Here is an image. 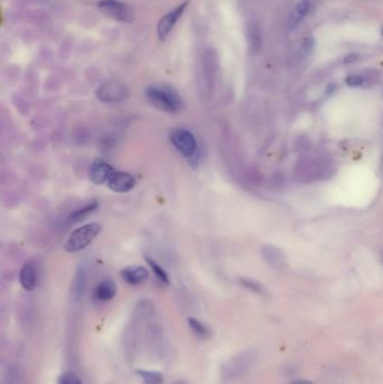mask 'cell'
<instances>
[{"mask_svg": "<svg viewBox=\"0 0 383 384\" xmlns=\"http://www.w3.org/2000/svg\"><path fill=\"white\" fill-rule=\"evenodd\" d=\"M98 206H99L98 205V202L96 200H93L90 202V204L83 206L82 208H79L75 211H73V213L69 216L68 219H66V224H68L69 226H71V225L80 223L84 218H87L89 215L92 214L93 211H96L98 209Z\"/></svg>", "mask_w": 383, "mask_h": 384, "instance_id": "e0dca14e", "label": "cell"}, {"mask_svg": "<svg viewBox=\"0 0 383 384\" xmlns=\"http://www.w3.org/2000/svg\"><path fill=\"white\" fill-rule=\"evenodd\" d=\"M313 48H314V39L310 38V37L305 38L301 43L300 53L302 55H308V54H310L311 52H313Z\"/></svg>", "mask_w": 383, "mask_h": 384, "instance_id": "d4e9b609", "label": "cell"}, {"mask_svg": "<svg viewBox=\"0 0 383 384\" xmlns=\"http://www.w3.org/2000/svg\"><path fill=\"white\" fill-rule=\"evenodd\" d=\"M107 184H108V188L111 191L117 193H125L135 188L136 180L134 176L131 173H128V172L115 171L114 173L111 174Z\"/></svg>", "mask_w": 383, "mask_h": 384, "instance_id": "52a82bcc", "label": "cell"}, {"mask_svg": "<svg viewBox=\"0 0 383 384\" xmlns=\"http://www.w3.org/2000/svg\"><path fill=\"white\" fill-rule=\"evenodd\" d=\"M187 6H188V1L181 3V5L175 8L172 11L168 12L166 16L162 17L158 25V34L160 38L164 39L169 34H170L173 27H175V25L177 24V21L181 18V16L186 10Z\"/></svg>", "mask_w": 383, "mask_h": 384, "instance_id": "ba28073f", "label": "cell"}, {"mask_svg": "<svg viewBox=\"0 0 383 384\" xmlns=\"http://www.w3.org/2000/svg\"><path fill=\"white\" fill-rule=\"evenodd\" d=\"M292 384H313V383L309 382V381H306V380H300V381H296V382H293Z\"/></svg>", "mask_w": 383, "mask_h": 384, "instance_id": "4316f807", "label": "cell"}, {"mask_svg": "<svg viewBox=\"0 0 383 384\" xmlns=\"http://www.w3.org/2000/svg\"><path fill=\"white\" fill-rule=\"evenodd\" d=\"M136 373L139 374L144 384H162L164 381L163 375L157 371L139 370L136 371Z\"/></svg>", "mask_w": 383, "mask_h": 384, "instance_id": "d6986e66", "label": "cell"}, {"mask_svg": "<svg viewBox=\"0 0 383 384\" xmlns=\"http://www.w3.org/2000/svg\"><path fill=\"white\" fill-rule=\"evenodd\" d=\"M146 262H148V264L150 265V267L152 268L153 273L155 274V276L158 277V279L162 282V283H166V284H169V282H170V280H169V276H168V273L163 270V268L159 265V264L154 261V259L150 258L146 256L145 257Z\"/></svg>", "mask_w": 383, "mask_h": 384, "instance_id": "ffe728a7", "label": "cell"}, {"mask_svg": "<svg viewBox=\"0 0 383 384\" xmlns=\"http://www.w3.org/2000/svg\"><path fill=\"white\" fill-rule=\"evenodd\" d=\"M317 0H302L295 7V9L291 11L288 19L289 28L295 29L300 25L302 20L308 16L311 11L315 9Z\"/></svg>", "mask_w": 383, "mask_h": 384, "instance_id": "30bf717a", "label": "cell"}, {"mask_svg": "<svg viewBox=\"0 0 383 384\" xmlns=\"http://www.w3.org/2000/svg\"><path fill=\"white\" fill-rule=\"evenodd\" d=\"M59 384H81V381L73 372H66L63 375H61Z\"/></svg>", "mask_w": 383, "mask_h": 384, "instance_id": "603a6c76", "label": "cell"}, {"mask_svg": "<svg viewBox=\"0 0 383 384\" xmlns=\"http://www.w3.org/2000/svg\"><path fill=\"white\" fill-rule=\"evenodd\" d=\"M188 323L191 330H192L198 337L207 338L209 336V334H210V332H209V329L206 327V326H204L201 321L194 319V318H189Z\"/></svg>", "mask_w": 383, "mask_h": 384, "instance_id": "44dd1931", "label": "cell"}, {"mask_svg": "<svg viewBox=\"0 0 383 384\" xmlns=\"http://www.w3.org/2000/svg\"><path fill=\"white\" fill-rule=\"evenodd\" d=\"M380 259H381V263L383 265V249L380 251Z\"/></svg>", "mask_w": 383, "mask_h": 384, "instance_id": "83f0119b", "label": "cell"}, {"mask_svg": "<svg viewBox=\"0 0 383 384\" xmlns=\"http://www.w3.org/2000/svg\"><path fill=\"white\" fill-rule=\"evenodd\" d=\"M239 282H240V284L244 286V288L248 289L249 291H252V292H254V293L263 294L265 292L263 285L259 283L257 281L246 279V277H242V279H239Z\"/></svg>", "mask_w": 383, "mask_h": 384, "instance_id": "7402d4cb", "label": "cell"}, {"mask_svg": "<svg viewBox=\"0 0 383 384\" xmlns=\"http://www.w3.org/2000/svg\"><path fill=\"white\" fill-rule=\"evenodd\" d=\"M3 384H24V372L19 364L12 363L7 366L3 374Z\"/></svg>", "mask_w": 383, "mask_h": 384, "instance_id": "ac0fdd59", "label": "cell"}, {"mask_svg": "<svg viewBox=\"0 0 383 384\" xmlns=\"http://www.w3.org/2000/svg\"><path fill=\"white\" fill-rule=\"evenodd\" d=\"M116 292H117V286H116L115 282L106 280L96 286L93 295L98 301H109L115 297Z\"/></svg>", "mask_w": 383, "mask_h": 384, "instance_id": "9a60e30c", "label": "cell"}, {"mask_svg": "<svg viewBox=\"0 0 383 384\" xmlns=\"http://www.w3.org/2000/svg\"><path fill=\"white\" fill-rule=\"evenodd\" d=\"M97 98L102 103L116 104L122 103L128 97L127 87L117 81H108L102 83L96 91Z\"/></svg>", "mask_w": 383, "mask_h": 384, "instance_id": "5b68a950", "label": "cell"}, {"mask_svg": "<svg viewBox=\"0 0 383 384\" xmlns=\"http://www.w3.org/2000/svg\"><path fill=\"white\" fill-rule=\"evenodd\" d=\"M176 384H185V383L184 382H177Z\"/></svg>", "mask_w": 383, "mask_h": 384, "instance_id": "f1b7e54d", "label": "cell"}, {"mask_svg": "<svg viewBox=\"0 0 383 384\" xmlns=\"http://www.w3.org/2000/svg\"><path fill=\"white\" fill-rule=\"evenodd\" d=\"M171 142L175 145V147L185 157L191 158L197 153V140L194 135L188 129H177L171 134Z\"/></svg>", "mask_w": 383, "mask_h": 384, "instance_id": "8992f818", "label": "cell"}, {"mask_svg": "<svg viewBox=\"0 0 383 384\" xmlns=\"http://www.w3.org/2000/svg\"><path fill=\"white\" fill-rule=\"evenodd\" d=\"M145 95L150 103L162 112L176 114L184 107L181 97L170 86H151L146 89Z\"/></svg>", "mask_w": 383, "mask_h": 384, "instance_id": "6da1fadb", "label": "cell"}, {"mask_svg": "<svg viewBox=\"0 0 383 384\" xmlns=\"http://www.w3.org/2000/svg\"><path fill=\"white\" fill-rule=\"evenodd\" d=\"M87 289V271L83 266H79L71 281L70 297L72 301H79L83 298Z\"/></svg>", "mask_w": 383, "mask_h": 384, "instance_id": "7c38bea8", "label": "cell"}, {"mask_svg": "<svg viewBox=\"0 0 383 384\" xmlns=\"http://www.w3.org/2000/svg\"><path fill=\"white\" fill-rule=\"evenodd\" d=\"M257 360V352L245 351L227 361L221 368V377L225 380H231L243 375L252 368Z\"/></svg>", "mask_w": 383, "mask_h": 384, "instance_id": "3957f363", "label": "cell"}, {"mask_svg": "<svg viewBox=\"0 0 383 384\" xmlns=\"http://www.w3.org/2000/svg\"><path fill=\"white\" fill-rule=\"evenodd\" d=\"M358 59H359V56H358V55H355V54H351V55H349V56H346V57H345V60H344V63H346V64L353 63V62H355V61L358 60Z\"/></svg>", "mask_w": 383, "mask_h": 384, "instance_id": "484cf974", "label": "cell"}, {"mask_svg": "<svg viewBox=\"0 0 383 384\" xmlns=\"http://www.w3.org/2000/svg\"><path fill=\"white\" fill-rule=\"evenodd\" d=\"M101 232V225L98 223H90L84 226L75 229L70 234L68 241L65 243V251L69 253H77L86 249L95 241V238Z\"/></svg>", "mask_w": 383, "mask_h": 384, "instance_id": "7a4b0ae2", "label": "cell"}, {"mask_svg": "<svg viewBox=\"0 0 383 384\" xmlns=\"http://www.w3.org/2000/svg\"><path fill=\"white\" fill-rule=\"evenodd\" d=\"M114 172V167L109 163L102 160H97L90 166L89 178H90L91 182L95 184H104L108 182V180Z\"/></svg>", "mask_w": 383, "mask_h": 384, "instance_id": "8fae6325", "label": "cell"}, {"mask_svg": "<svg viewBox=\"0 0 383 384\" xmlns=\"http://www.w3.org/2000/svg\"><path fill=\"white\" fill-rule=\"evenodd\" d=\"M120 275H122V279L126 282V283L137 285L144 283V282L149 279L150 273L144 266H130L122 270Z\"/></svg>", "mask_w": 383, "mask_h": 384, "instance_id": "4fadbf2b", "label": "cell"}, {"mask_svg": "<svg viewBox=\"0 0 383 384\" xmlns=\"http://www.w3.org/2000/svg\"><path fill=\"white\" fill-rule=\"evenodd\" d=\"M98 8L102 14L111 19L128 23L134 19V12L131 6L119 0H101L98 2Z\"/></svg>", "mask_w": 383, "mask_h": 384, "instance_id": "277c9868", "label": "cell"}, {"mask_svg": "<svg viewBox=\"0 0 383 384\" xmlns=\"http://www.w3.org/2000/svg\"><path fill=\"white\" fill-rule=\"evenodd\" d=\"M345 82L349 87H361L364 85L365 78L363 76H360V74H353V76L347 77Z\"/></svg>", "mask_w": 383, "mask_h": 384, "instance_id": "cb8c5ba5", "label": "cell"}, {"mask_svg": "<svg viewBox=\"0 0 383 384\" xmlns=\"http://www.w3.org/2000/svg\"><path fill=\"white\" fill-rule=\"evenodd\" d=\"M20 284L26 291H33L37 284V270L32 262L25 263L19 273Z\"/></svg>", "mask_w": 383, "mask_h": 384, "instance_id": "5bb4252c", "label": "cell"}, {"mask_svg": "<svg viewBox=\"0 0 383 384\" xmlns=\"http://www.w3.org/2000/svg\"><path fill=\"white\" fill-rule=\"evenodd\" d=\"M262 256L269 265L278 271H284L288 266L286 255L277 246L263 245L261 249Z\"/></svg>", "mask_w": 383, "mask_h": 384, "instance_id": "9c48e42d", "label": "cell"}, {"mask_svg": "<svg viewBox=\"0 0 383 384\" xmlns=\"http://www.w3.org/2000/svg\"><path fill=\"white\" fill-rule=\"evenodd\" d=\"M246 38L249 50L253 53H257L262 46V33L260 26L255 21L249 23L246 27Z\"/></svg>", "mask_w": 383, "mask_h": 384, "instance_id": "2e32d148", "label": "cell"}]
</instances>
